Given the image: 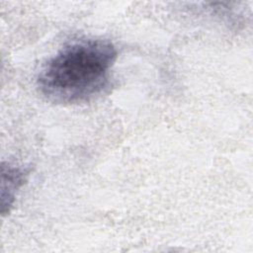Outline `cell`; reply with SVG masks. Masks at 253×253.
Wrapping results in <instances>:
<instances>
[{
  "label": "cell",
  "instance_id": "6da1fadb",
  "mask_svg": "<svg viewBox=\"0 0 253 253\" xmlns=\"http://www.w3.org/2000/svg\"><path fill=\"white\" fill-rule=\"evenodd\" d=\"M117 58L118 50L108 40L72 41L43 64L37 87L45 99L56 104L89 101L109 84Z\"/></svg>",
  "mask_w": 253,
  "mask_h": 253
},
{
  "label": "cell",
  "instance_id": "7a4b0ae2",
  "mask_svg": "<svg viewBox=\"0 0 253 253\" xmlns=\"http://www.w3.org/2000/svg\"><path fill=\"white\" fill-rule=\"evenodd\" d=\"M30 169L23 165L10 162L1 164V213L10 212L16 200L17 193L27 182Z\"/></svg>",
  "mask_w": 253,
  "mask_h": 253
}]
</instances>
